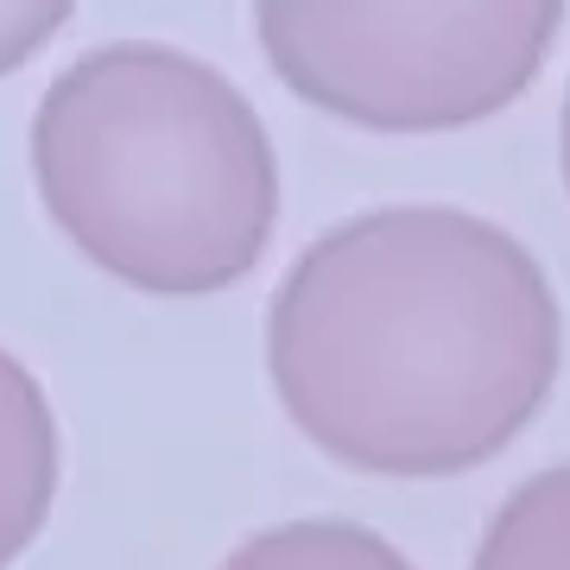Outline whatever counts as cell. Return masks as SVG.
<instances>
[{
    "instance_id": "6da1fadb",
    "label": "cell",
    "mask_w": 570,
    "mask_h": 570,
    "mask_svg": "<svg viewBox=\"0 0 570 570\" xmlns=\"http://www.w3.org/2000/svg\"><path fill=\"white\" fill-rule=\"evenodd\" d=\"M564 311L513 228L387 204L324 228L266 298V381L292 431L374 482L494 463L551 406Z\"/></svg>"
},
{
    "instance_id": "7a4b0ae2",
    "label": "cell",
    "mask_w": 570,
    "mask_h": 570,
    "mask_svg": "<svg viewBox=\"0 0 570 570\" xmlns=\"http://www.w3.org/2000/svg\"><path fill=\"white\" fill-rule=\"evenodd\" d=\"M32 184L82 261L146 298L242 285L279 228V153L242 82L165 39L70 58L32 115Z\"/></svg>"
},
{
    "instance_id": "3957f363",
    "label": "cell",
    "mask_w": 570,
    "mask_h": 570,
    "mask_svg": "<svg viewBox=\"0 0 570 570\" xmlns=\"http://www.w3.org/2000/svg\"><path fill=\"white\" fill-rule=\"evenodd\" d=\"M570 0H254V39L305 108L362 134H463L546 70Z\"/></svg>"
},
{
    "instance_id": "277c9868",
    "label": "cell",
    "mask_w": 570,
    "mask_h": 570,
    "mask_svg": "<svg viewBox=\"0 0 570 570\" xmlns=\"http://www.w3.org/2000/svg\"><path fill=\"white\" fill-rule=\"evenodd\" d=\"M58 419L39 374L13 348H0V570L45 532L58 501Z\"/></svg>"
},
{
    "instance_id": "5b68a950",
    "label": "cell",
    "mask_w": 570,
    "mask_h": 570,
    "mask_svg": "<svg viewBox=\"0 0 570 570\" xmlns=\"http://www.w3.org/2000/svg\"><path fill=\"white\" fill-rule=\"evenodd\" d=\"M216 570H419L387 532L343 520V513H305L279 527L247 532Z\"/></svg>"
},
{
    "instance_id": "8992f818",
    "label": "cell",
    "mask_w": 570,
    "mask_h": 570,
    "mask_svg": "<svg viewBox=\"0 0 570 570\" xmlns=\"http://www.w3.org/2000/svg\"><path fill=\"white\" fill-rule=\"evenodd\" d=\"M469 570H570V463L513 482L469 551Z\"/></svg>"
},
{
    "instance_id": "52a82bcc",
    "label": "cell",
    "mask_w": 570,
    "mask_h": 570,
    "mask_svg": "<svg viewBox=\"0 0 570 570\" xmlns=\"http://www.w3.org/2000/svg\"><path fill=\"white\" fill-rule=\"evenodd\" d=\"M77 13V0H0V77L32 63Z\"/></svg>"
},
{
    "instance_id": "ba28073f",
    "label": "cell",
    "mask_w": 570,
    "mask_h": 570,
    "mask_svg": "<svg viewBox=\"0 0 570 570\" xmlns=\"http://www.w3.org/2000/svg\"><path fill=\"white\" fill-rule=\"evenodd\" d=\"M558 171H564V190H570V89H564V115H558Z\"/></svg>"
}]
</instances>
